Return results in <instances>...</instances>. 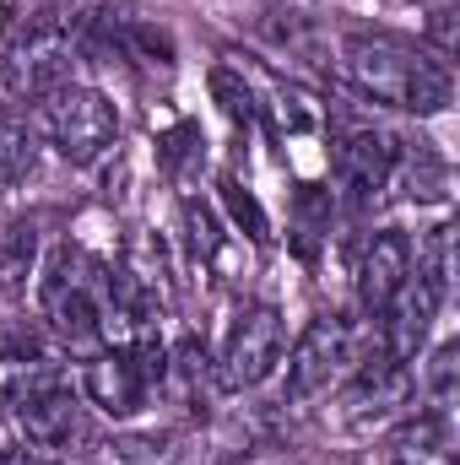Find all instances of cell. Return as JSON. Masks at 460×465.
<instances>
[{"instance_id":"19","label":"cell","mask_w":460,"mask_h":465,"mask_svg":"<svg viewBox=\"0 0 460 465\" xmlns=\"http://www.w3.org/2000/svg\"><path fill=\"white\" fill-rule=\"evenodd\" d=\"M455 347H439L434 351V362H428V401H434V411H445L450 417V401H455Z\"/></svg>"},{"instance_id":"22","label":"cell","mask_w":460,"mask_h":465,"mask_svg":"<svg viewBox=\"0 0 460 465\" xmlns=\"http://www.w3.org/2000/svg\"><path fill=\"white\" fill-rule=\"evenodd\" d=\"M0 465H38L33 455H22V450H0Z\"/></svg>"},{"instance_id":"1","label":"cell","mask_w":460,"mask_h":465,"mask_svg":"<svg viewBox=\"0 0 460 465\" xmlns=\"http://www.w3.org/2000/svg\"><path fill=\"white\" fill-rule=\"evenodd\" d=\"M342 76L363 98L406 109V114H439V109H450V93H455L445 60H434L390 33H352L342 44Z\"/></svg>"},{"instance_id":"20","label":"cell","mask_w":460,"mask_h":465,"mask_svg":"<svg viewBox=\"0 0 460 465\" xmlns=\"http://www.w3.org/2000/svg\"><path fill=\"white\" fill-rule=\"evenodd\" d=\"M428 38H434L439 54H455V5H434V16H428Z\"/></svg>"},{"instance_id":"8","label":"cell","mask_w":460,"mask_h":465,"mask_svg":"<svg viewBox=\"0 0 460 465\" xmlns=\"http://www.w3.org/2000/svg\"><path fill=\"white\" fill-rule=\"evenodd\" d=\"M342 362H352V331H346V320H315L298 336L293 357H287V395L293 401L320 395L342 373Z\"/></svg>"},{"instance_id":"15","label":"cell","mask_w":460,"mask_h":465,"mask_svg":"<svg viewBox=\"0 0 460 465\" xmlns=\"http://www.w3.org/2000/svg\"><path fill=\"white\" fill-rule=\"evenodd\" d=\"M38 163V141L22 119H0V184H16L27 179Z\"/></svg>"},{"instance_id":"5","label":"cell","mask_w":460,"mask_h":465,"mask_svg":"<svg viewBox=\"0 0 460 465\" xmlns=\"http://www.w3.org/2000/svg\"><path fill=\"white\" fill-rule=\"evenodd\" d=\"M11 417H16V428H22V439H27L33 455H65V450L87 444V401L76 390H65V384L33 395Z\"/></svg>"},{"instance_id":"4","label":"cell","mask_w":460,"mask_h":465,"mask_svg":"<svg viewBox=\"0 0 460 465\" xmlns=\"http://www.w3.org/2000/svg\"><path fill=\"white\" fill-rule=\"evenodd\" d=\"M49 135H55L65 163H93L115 146L119 109L98 87H71L65 82L60 93H49Z\"/></svg>"},{"instance_id":"9","label":"cell","mask_w":460,"mask_h":465,"mask_svg":"<svg viewBox=\"0 0 460 465\" xmlns=\"http://www.w3.org/2000/svg\"><path fill=\"white\" fill-rule=\"evenodd\" d=\"M406 276H412V243L401 232H374L357 254V303H363V314L379 320L390 309V298L406 287Z\"/></svg>"},{"instance_id":"18","label":"cell","mask_w":460,"mask_h":465,"mask_svg":"<svg viewBox=\"0 0 460 465\" xmlns=\"http://www.w3.org/2000/svg\"><path fill=\"white\" fill-rule=\"evenodd\" d=\"M27 271H33V232L16 228L11 238V249H0V292H22V282H27Z\"/></svg>"},{"instance_id":"7","label":"cell","mask_w":460,"mask_h":465,"mask_svg":"<svg viewBox=\"0 0 460 465\" xmlns=\"http://www.w3.org/2000/svg\"><path fill=\"white\" fill-rule=\"evenodd\" d=\"M395 168H401V141L390 130L363 124V130H352V135L336 141V179H342V190L357 206H368L395 179Z\"/></svg>"},{"instance_id":"6","label":"cell","mask_w":460,"mask_h":465,"mask_svg":"<svg viewBox=\"0 0 460 465\" xmlns=\"http://www.w3.org/2000/svg\"><path fill=\"white\" fill-rule=\"evenodd\" d=\"M282 347H287V331H282V314L271 303L249 309L228 336V351H223V384L228 390H249L260 384L276 362H282Z\"/></svg>"},{"instance_id":"2","label":"cell","mask_w":460,"mask_h":465,"mask_svg":"<svg viewBox=\"0 0 460 465\" xmlns=\"http://www.w3.org/2000/svg\"><path fill=\"white\" fill-rule=\"evenodd\" d=\"M104 292H109L104 271L87 265L82 254L60 249L49 260V276H44V320L55 325L60 341L93 347L98 341V320H104Z\"/></svg>"},{"instance_id":"3","label":"cell","mask_w":460,"mask_h":465,"mask_svg":"<svg viewBox=\"0 0 460 465\" xmlns=\"http://www.w3.org/2000/svg\"><path fill=\"white\" fill-rule=\"evenodd\" d=\"M71 65H76V38L65 22L55 16H38L22 27V38L11 44V60H5V87L11 93H27V98H49L71 82Z\"/></svg>"},{"instance_id":"11","label":"cell","mask_w":460,"mask_h":465,"mask_svg":"<svg viewBox=\"0 0 460 465\" xmlns=\"http://www.w3.org/2000/svg\"><path fill=\"white\" fill-rule=\"evenodd\" d=\"M82 390H87V401H93L98 411H109V417H130V411L146 401L152 384H146V373H141V362H135L130 351H104V357L87 362Z\"/></svg>"},{"instance_id":"14","label":"cell","mask_w":460,"mask_h":465,"mask_svg":"<svg viewBox=\"0 0 460 465\" xmlns=\"http://www.w3.org/2000/svg\"><path fill=\"white\" fill-rule=\"evenodd\" d=\"M104 465H168L174 460V433H119L98 450Z\"/></svg>"},{"instance_id":"17","label":"cell","mask_w":460,"mask_h":465,"mask_svg":"<svg viewBox=\"0 0 460 465\" xmlns=\"http://www.w3.org/2000/svg\"><path fill=\"white\" fill-rule=\"evenodd\" d=\"M185 228H190V249H195V260H217L223 254V228H217V217H212V206H201V201H185Z\"/></svg>"},{"instance_id":"16","label":"cell","mask_w":460,"mask_h":465,"mask_svg":"<svg viewBox=\"0 0 460 465\" xmlns=\"http://www.w3.org/2000/svg\"><path fill=\"white\" fill-rule=\"evenodd\" d=\"M163 379L185 401H201V390H206V351H201V341H179L174 347V362H163Z\"/></svg>"},{"instance_id":"10","label":"cell","mask_w":460,"mask_h":465,"mask_svg":"<svg viewBox=\"0 0 460 465\" xmlns=\"http://www.w3.org/2000/svg\"><path fill=\"white\" fill-rule=\"evenodd\" d=\"M439 303H445V298L412 271L406 287H401V292L390 298V309L379 314V320H385V357H390V362H417V351H423L428 331H434Z\"/></svg>"},{"instance_id":"21","label":"cell","mask_w":460,"mask_h":465,"mask_svg":"<svg viewBox=\"0 0 460 465\" xmlns=\"http://www.w3.org/2000/svg\"><path fill=\"white\" fill-rule=\"evenodd\" d=\"M217 93L228 98V114H233V119H249V93H244V87H233L228 71H217Z\"/></svg>"},{"instance_id":"13","label":"cell","mask_w":460,"mask_h":465,"mask_svg":"<svg viewBox=\"0 0 460 465\" xmlns=\"http://www.w3.org/2000/svg\"><path fill=\"white\" fill-rule=\"evenodd\" d=\"M55 384H60V368L49 357H38V351H5L0 357V411H16Z\"/></svg>"},{"instance_id":"12","label":"cell","mask_w":460,"mask_h":465,"mask_svg":"<svg viewBox=\"0 0 460 465\" xmlns=\"http://www.w3.org/2000/svg\"><path fill=\"white\" fill-rule=\"evenodd\" d=\"M390 460L395 465H455L450 417H445V411H423L417 422H406V428L390 439Z\"/></svg>"}]
</instances>
